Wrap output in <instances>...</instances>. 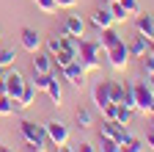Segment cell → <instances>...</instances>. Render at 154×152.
Wrapping results in <instances>:
<instances>
[{
    "mask_svg": "<svg viewBox=\"0 0 154 152\" xmlns=\"http://www.w3.org/2000/svg\"><path fill=\"white\" fill-rule=\"evenodd\" d=\"M102 55H105V50L99 47V42H88V39H83V42H80L77 61L83 64V69H85V72L99 69V66H102Z\"/></svg>",
    "mask_w": 154,
    "mask_h": 152,
    "instance_id": "6da1fadb",
    "label": "cell"
},
{
    "mask_svg": "<svg viewBox=\"0 0 154 152\" xmlns=\"http://www.w3.org/2000/svg\"><path fill=\"white\" fill-rule=\"evenodd\" d=\"M19 136H22V141L30 149H47V130H44V125H36V122L25 119L22 125H19Z\"/></svg>",
    "mask_w": 154,
    "mask_h": 152,
    "instance_id": "7a4b0ae2",
    "label": "cell"
},
{
    "mask_svg": "<svg viewBox=\"0 0 154 152\" xmlns=\"http://www.w3.org/2000/svg\"><path fill=\"white\" fill-rule=\"evenodd\" d=\"M132 86H135V111L143 113V116H146V113L151 116V113H154V89L146 80H135Z\"/></svg>",
    "mask_w": 154,
    "mask_h": 152,
    "instance_id": "3957f363",
    "label": "cell"
},
{
    "mask_svg": "<svg viewBox=\"0 0 154 152\" xmlns=\"http://www.w3.org/2000/svg\"><path fill=\"white\" fill-rule=\"evenodd\" d=\"M99 136H110V138H116V141H119L121 147L132 141L129 127H121L119 122H113V119H105V122H102V133H99Z\"/></svg>",
    "mask_w": 154,
    "mask_h": 152,
    "instance_id": "277c9868",
    "label": "cell"
},
{
    "mask_svg": "<svg viewBox=\"0 0 154 152\" xmlns=\"http://www.w3.org/2000/svg\"><path fill=\"white\" fill-rule=\"evenodd\" d=\"M3 83H6V97H11V100H17L19 94H22V89H25V78H22V72L19 69H8L6 72V78H3Z\"/></svg>",
    "mask_w": 154,
    "mask_h": 152,
    "instance_id": "5b68a950",
    "label": "cell"
},
{
    "mask_svg": "<svg viewBox=\"0 0 154 152\" xmlns=\"http://www.w3.org/2000/svg\"><path fill=\"white\" fill-rule=\"evenodd\" d=\"M44 130H47V141L50 144H66L69 141V127L61 122V119H50L47 125H44Z\"/></svg>",
    "mask_w": 154,
    "mask_h": 152,
    "instance_id": "8992f818",
    "label": "cell"
},
{
    "mask_svg": "<svg viewBox=\"0 0 154 152\" xmlns=\"http://www.w3.org/2000/svg\"><path fill=\"white\" fill-rule=\"evenodd\" d=\"M105 55H107L110 66H113V69H119V72L129 66V50H127V44H124V42H119L116 47H110Z\"/></svg>",
    "mask_w": 154,
    "mask_h": 152,
    "instance_id": "52a82bcc",
    "label": "cell"
},
{
    "mask_svg": "<svg viewBox=\"0 0 154 152\" xmlns=\"http://www.w3.org/2000/svg\"><path fill=\"white\" fill-rule=\"evenodd\" d=\"M19 44H22L28 53H38L42 44H44V36L38 33L36 28H22V31H19Z\"/></svg>",
    "mask_w": 154,
    "mask_h": 152,
    "instance_id": "ba28073f",
    "label": "cell"
},
{
    "mask_svg": "<svg viewBox=\"0 0 154 152\" xmlns=\"http://www.w3.org/2000/svg\"><path fill=\"white\" fill-rule=\"evenodd\" d=\"M63 80H69L74 89H83L85 86V69H83V64L77 61V58L69 66H63Z\"/></svg>",
    "mask_w": 154,
    "mask_h": 152,
    "instance_id": "9c48e42d",
    "label": "cell"
},
{
    "mask_svg": "<svg viewBox=\"0 0 154 152\" xmlns=\"http://www.w3.org/2000/svg\"><path fill=\"white\" fill-rule=\"evenodd\" d=\"M91 97H94V105L96 108H105V105H110V80H99L94 86V91H91Z\"/></svg>",
    "mask_w": 154,
    "mask_h": 152,
    "instance_id": "30bf717a",
    "label": "cell"
},
{
    "mask_svg": "<svg viewBox=\"0 0 154 152\" xmlns=\"http://www.w3.org/2000/svg\"><path fill=\"white\" fill-rule=\"evenodd\" d=\"M96 42H99V47L107 53L110 47H116V44H119V42H124V39H121V33H119V31H116V28L110 25V28L99 31V39H96Z\"/></svg>",
    "mask_w": 154,
    "mask_h": 152,
    "instance_id": "8fae6325",
    "label": "cell"
},
{
    "mask_svg": "<svg viewBox=\"0 0 154 152\" xmlns=\"http://www.w3.org/2000/svg\"><path fill=\"white\" fill-rule=\"evenodd\" d=\"M91 25L96 28V31H105V28H110V25H116L113 22V14H110V8H96L94 14H91Z\"/></svg>",
    "mask_w": 154,
    "mask_h": 152,
    "instance_id": "7c38bea8",
    "label": "cell"
},
{
    "mask_svg": "<svg viewBox=\"0 0 154 152\" xmlns=\"http://www.w3.org/2000/svg\"><path fill=\"white\" fill-rule=\"evenodd\" d=\"M127 50H129V58H143V55L149 53V39L138 33V36L127 44Z\"/></svg>",
    "mask_w": 154,
    "mask_h": 152,
    "instance_id": "4fadbf2b",
    "label": "cell"
},
{
    "mask_svg": "<svg viewBox=\"0 0 154 152\" xmlns=\"http://www.w3.org/2000/svg\"><path fill=\"white\" fill-rule=\"evenodd\" d=\"M33 55H36V58H33V72H47V75H50L52 66H55V64H52V55H50L47 50H38V53H33Z\"/></svg>",
    "mask_w": 154,
    "mask_h": 152,
    "instance_id": "5bb4252c",
    "label": "cell"
},
{
    "mask_svg": "<svg viewBox=\"0 0 154 152\" xmlns=\"http://www.w3.org/2000/svg\"><path fill=\"white\" fill-rule=\"evenodd\" d=\"M151 25H154V14H135V28H138L140 36H146L149 39V33H151Z\"/></svg>",
    "mask_w": 154,
    "mask_h": 152,
    "instance_id": "9a60e30c",
    "label": "cell"
},
{
    "mask_svg": "<svg viewBox=\"0 0 154 152\" xmlns=\"http://www.w3.org/2000/svg\"><path fill=\"white\" fill-rule=\"evenodd\" d=\"M63 33H72V36H83L85 33V20H80V17H66L63 22Z\"/></svg>",
    "mask_w": 154,
    "mask_h": 152,
    "instance_id": "2e32d148",
    "label": "cell"
},
{
    "mask_svg": "<svg viewBox=\"0 0 154 152\" xmlns=\"http://www.w3.org/2000/svg\"><path fill=\"white\" fill-rule=\"evenodd\" d=\"M44 91H47V97H50L52 105H61V100H63V89H61V83H58V78H52L50 86H47Z\"/></svg>",
    "mask_w": 154,
    "mask_h": 152,
    "instance_id": "e0dca14e",
    "label": "cell"
},
{
    "mask_svg": "<svg viewBox=\"0 0 154 152\" xmlns=\"http://www.w3.org/2000/svg\"><path fill=\"white\" fill-rule=\"evenodd\" d=\"M74 119H77V125H80L83 130L94 127V113H91V108H77L74 111Z\"/></svg>",
    "mask_w": 154,
    "mask_h": 152,
    "instance_id": "ac0fdd59",
    "label": "cell"
},
{
    "mask_svg": "<svg viewBox=\"0 0 154 152\" xmlns=\"http://www.w3.org/2000/svg\"><path fill=\"white\" fill-rule=\"evenodd\" d=\"M107 8H110V14H113V22H127V20H129V14L124 11V6L119 3V0H110Z\"/></svg>",
    "mask_w": 154,
    "mask_h": 152,
    "instance_id": "d6986e66",
    "label": "cell"
},
{
    "mask_svg": "<svg viewBox=\"0 0 154 152\" xmlns=\"http://www.w3.org/2000/svg\"><path fill=\"white\" fill-rule=\"evenodd\" d=\"M132 113H135V111H129V108H124V105H116V116H113V122H119L121 127H129Z\"/></svg>",
    "mask_w": 154,
    "mask_h": 152,
    "instance_id": "ffe728a7",
    "label": "cell"
},
{
    "mask_svg": "<svg viewBox=\"0 0 154 152\" xmlns=\"http://www.w3.org/2000/svg\"><path fill=\"white\" fill-rule=\"evenodd\" d=\"M14 61H17V50H14V47H0V66L11 69Z\"/></svg>",
    "mask_w": 154,
    "mask_h": 152,
    "instance_id": "44dd1931",
    "label": "cell"
},
{
    "mask_svg": "<svg viewBox=\"0 0 154 152\" xmlns=\"http://www.w3.org/2000/svg\"><path fill=\"white\" fill-rule=\"evenodd\" d=\"M50 80H52V75H47V72H33V86H36V91H44L47 86H50Z\"/></svg>",
    "mask_w": 154,
    "mask_h": 152,
    "instance_id": "7402d4cb",
    "label": "cell"
},
{
    "mask_svg": "<svg viewBox=\"0 0 154 152\" xmlns=\"http://www.w3.org/2000/svg\"><path fill=\"white\" fill-rule=\"evenodd\" d=\"M121 100H124V83H119V80H110V102L121 105Z\"/></svg>",
    "mask_w": 154,
    "mask_h": 152,
    "instance_id": "603a6c76",
    "label": "cell"
},
{
    "mask_svg": "<svg viewBox=\"0 0 154 152\" xmlns=\"http://www.w3.org/2000/svg\"><path fill=\"white\" fill-rule=\"evenodd\" d=\"M99 147H102V152H121V144L110 136H99Z\"/></svg>",
    "mask_w": 154,
    "mask_h": 152,
    "instance_id": "cb8c5ba5",
    "label": "cell"
},
{
    "mask_svg": "<svg viewBox=\"0 0 154 152\" xmlns=\"http://www.w3.org/2000/svg\"><path fill=\"white\" fill-rule=\"evenodd\" d=\"M42 47H44V50H47L50 55H55L58 50H61V36H58V33H55V36H47V39H44V44H42Z\"/></svg>",
    "mask_w": 154,
    "mask_h": 152,
    "instance_id": "d4e9b609",
    "label": "cell"
},
{
    "mask_svg": "<svg viewBox=\"0 0 154 152\" xmlns=\"http://www.w3.org/2000/svg\"><path fill=\"white\" fill-rule=\"evenodd\" d=\"M33 3H36V8L42 11V14H55L58 11V3H55V0H33Z\"/></svg>",
    "mask_w": 154,
    "mask_h": 152,
    "instance_id": "484cf974",
    "label": "cell"
},
{
    "mask_svg": "<svg viewBox=\"0 0 154 152\" xmlns=\"http://www.w3.org/2000/svg\"><path fill=\"white\" fill-rule=\"evenodd\" d=\"M11 113H14V100L0 94V116H11Z\"/></svg>",
    "mask_w": 154,
    "mask_h": 152,
    "instance_id": "4316f807",
    "label": "cell"
},
{
    "mask_svg": "<svg viewBox=\"0 0 154 152\" xmlns=\"http://www.w3.org/2000/svg\"><path fill=\"white\" fill-rule=\"evenodd\" d=\"M119 3L124 6V11H127L129 17H135V14H140V6H138V0H119Z\"/></svg>",
    "mask_w": 154,
    "mask_h": 152,
    "instance_id": "83f0119b",
    "label": "cell"
},
{
    "mask_svg": "<svg viewBox=\"0 0 154 152\" xmlns=\"http://www.w3.org/2000/svg\"><path fill=\"white\" fill-rule=\"evenodd\" d=\"M140 64H143V72H146V75H151V72H154V58H151L149 53L140 58Z\"/></svg>",
    "mask_w": 154,
    "mask_h": 152,
    "instance_id": "f1b7e54d",
    "label": "cell"
},
{
    "mask_svg": "<svg viewBox=\"0 0 154 152\" xmlns=\"http://www.w3.org/2000/svg\"><path fill=\"white\" fill-rule=\"evenodd\" d=\"M74 152H96V147L88 144V141H83V144H77V147H74Z\"/></svg>",
    "mask_w": 154,
    "mask_h": 152,
    "instance_id": "f546056e",
    "label": "cell"
},
{
    "mask_svg": "<svg viewBox=\"0 0 154 152\" xmlns=\"http://www.w3.org/2000/svg\"><path fill=\"white\" fill-rule=\"evenodd\" d=\"M58 3V8H72V6H77V0H55Z\"/></svg>",
    "mask_w": 154,
    "mask_h": 152,
    "instance_id": "4dcf8cb0",
    "label": "cell"
},
{
    "mask_svg": "<svg viewBox=\"0 0 154 152\" xmlns=\"http://www.w3.org/2000/svg\"><path fill=\"white\" fill-rule=\"evenodd\" d=\"M146 147H149V149H154V130H149V133H146Z\"/></svg>",
    "mask_w": 154,
    "mask_h": 152,
    "instance_id": "1f68e13d",
    "label": "cell"
},
{
    "mask_svg": "<svg viewBox=\"0 0 154 152\" xmlns=\"http://www.w3.org/2000/svg\"><path fill=\"white\" fill-rule=\"evenodd\" d=\"M58 152H74V147H69V141L66 144H58Z\"/></svg>",
    "mask_w": 154,
    "mask_h": 152,
    "instance_id": "d6a6232c",
    "label": "cell"
},
{
    "mask_svg": "<svg viewBox=\"0 0 154 152\" xmlns=\"http://www.w3.org/2000/svg\"><path fill=\"white\" fill-rule=\"evenodd\" d=\"M146 83H149V86L154 89V72H151V75H146Z\"/></svg>",
    "mask_w": 154,
    "mask_h": 152,
    "instance_id": "836d02e7",
    "label": "cell"
},
{
    "mask_svg": "<svg viewBox=\"0 0 154 152\" xmlns=\"http://www.w3.org/2000/svg\"><path fill=\"white\" fill-rule=\"evenodd\" d=\"M0 152H14V149H11L8 144H0Z\"/></svg>",
    "mask_w": 154,
    "mask_h": 152,
    "instance_id": "e575fe53",
    "label": "cell"
},
{
    "mask_svg": "<svg viewBox=\"0 0 154 152\" xmlns=\"http://www.w3.org/2000/svg\"><path fill=\"white\" fill-rule=\"evenodd\" d=\"M6 72H8L6 66H0V80H3V78H6Z\"/></svg>",
    "mask_w": 154,
    "mask_h": 152,
    "instance_id": "d590c367",
    "label": "cell"
},
{
    "mask_svg": "<svg viewBox=\"0 0 154 152\" xmlns=\"http://www.w3.org/2000/svg\"><path fill=\"white\" fill-rule=\"evenodd\" d=\"M149 42L154 44V25H151V33H149Z\"/></svg>",
    "mask_w": 154,
    "mask_h": 152,
    "instance_id": "8d00e7d4",
    "label": "cell"
},
{
    "mask_svg": "<svg viewBox=\"0 0 154 152\" xmlns=\"http://www.w3.org/2000/svg\"><path fill=\"white\" fill-rule=\"evenodd\" d=\"M149 55H151V58H154V44L149 42Z\"/></svg>",
    "mask_w": 154,
    "mask_h": 152,
    "instance_id": "74e56055",
    "label": "cell"
},
{
    "mask_svg": "<svg viewBox=\"0 0 154 152\" xmlns=\"http://www.w3.org/2000/svg\"><path fill=\"white\" fill-rule=\"evenodd\" d=\"M30 152H47V149H30Z\"/></svg>",
    "mask_w": 154,
    "mask_h": 152,
    "instance_id": "f35d334b",
    "label": "cell"
},
{
    "mask_svg": "<svg viewBox=\"0 0 154 152\" xmlns=\"http://www.w3.org/2000/svg\"><path fill=\"white\" fill-rule=\"evenodd\" d=\"M151 130H154V113H151Z\"/></svg>",
    "mask_w": 154,
    "mask_h": 152,
    "instance_id": "ab89813d",
    "label": "cell"
},
{
    "mask_svg": "<svg viewBox=\"0 0 154 152\" xmlns=\"http://www.w3.org/2000/svg\"><path fill=\"white\" fill-rule=\"evenodd\" d=\"M121 152H132V149H127V147H121Z\"/></svg>",
    "mask_w": 154,
    "mask_h": 152,
    "instance_id": "60d3db41",
    "label": "cell"
},
{
    "mask_svg": "<svg viewBox=\"0 0 154 152\" xmlns=\"http://www.w3.org/2000/svg\"><path fill=\"white\" fill-rule=\"evenodd\" d=\"M0 42H3V31H0Z\"/></svg>",
    "mask_w": 154,
    "mask_h": 152,
    "instance_id": "b9f144b4",
    "label": "cell"
},
{
    "mask_svg": "<svg viewBox=\"0 0 154 152\" xmlns=\"http://www.w3.org/2000/svg\"><path fill=\"white\" fill-rule=\"evenodd\" d=\"M143 152H154V149H143Z\"/></svg>",
    "mask_w": 154,
    "mask_h": 152,
    "instance_id": "7bdbcfd3",
    "label": "cell"
},
{
    "mask_svg": "<svg viewBox=\"0 0 154 152\" xmlns=\"http://www.w3.org/2000/svg\"><path fill=\"white\" fill-rule=\"evenodd\" d=\"M102 3H110V0H102Z\"/></svg>",
    "mask_w": 154,
    "mask_h": 152,
    "instance_id": "ee69618b",
    "label": "cell"
}]
</instances>
